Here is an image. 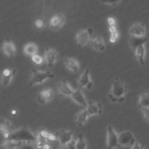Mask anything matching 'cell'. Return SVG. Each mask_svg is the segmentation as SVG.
<instances>
[{"label":"cell","mask_w":149,"mask_h":149,"mask_svg":"<svg viewBox=\"0 0 149 149\" xmlns=\"http://www.w3.org/2000/svg\"><path fill=\"white\" fill-rule=\"evenodd\" d=\"M86 109L89 116L91 115H99L102 112V106L98 102L90 101L87 102Z\"/></svg>","instance_id":"obj_12"},{"label":"cell","mask_w":149,"mask_h":149,"mask_svg":"<svg viewBox=\"0 0 149 149\" xmlns=\"http://www.w3.org/2000/svg\"><path fill=\"white\" fill-rule=\"evenodd\" d=\"M54 97V92L50 88H45L41 90L37 95V101L40 104H44L51 101Z\"/></svg>","instance_id":"obj_11"},{"label":"cell","mask_w":149,"mask_h":149,"mask_svg":"<svg viewBox=\"0 0 149 149\" xmlns=\"http://www.w3.org/2000/svg\"><path fill=\"white\" fill-rule=\"evenodd\" d=\"M65 23V17L62 13L54 15L50 20V26L55 30L59 29Z\"/></svg>","instance_id":"obj_13"},{"label":"cell","mask_w":149,"mask_h":149,"mask_svg":"<svg viewBox=\"0 0 149 149\" xmlns=\"http://www.w3.org/2000/svg\"><path fill=\"white\" fill-rule=\"evenodd\" d=\"M16 113V111L15 109L12 110V111H11V114H12V115H15Z\"/></svg>","instance_id":"obj_38"},{"label":"cell","mask_w":149,"mask_h":149,"mask_svg":"<svg viewBox=\"0 0 149 149\" xmlns=\"http://www.w3.org/2000/svg\"><path fill=\"white\" fill-rule=\"evenodd\" d=\"M60 149H70L68 146H61Z\"/></svg>","instance_id":"obj_37"},{"label":"cell","mask_w":149,"mask_h":149,"mask_svg":"<svg viewBox=\"0 0 149 149\" xmlns=\"http://www.w3.org/2000/svg\"><path fill=\"white\" fill-rule=\"evenodd\" d=\"M17 149H36L32 142H22Z\"/></svg>","instance_id":"obj_28"},{"label":"cell","mask_w":149,"mask_h":149,"mask_svg":"<svg viewBox=\"0 0 149 149\" xmlns=\"http://www.w3.org/2000/svg\"><path fill=\"white\" fill-rule=\"evenodd\" d=\"M16 72L17 70L16 69L6 68L3 70L2 74V83L4 87H6L9 84Z\"/></svg>","instance_id":"obj_18"},{"label":"cell","mask_w":149,"mask_h":149,"mask_svg":"<svg viewBox=\"0 0 149 149\" xmlns=\"http://www.w3.org/2000/svg\"><path fill=\"white\" fill-rule=\"evenodd\" d=\"M127 91V85L120 80L116 79L111 81V87L108 97L113 102H122L125 100Z\"/></svg>","instance_id":"obj_1"},{"label":"cell","mask_w":149,"mask_h":149,"mask_svg":"<svg viewBox=\"0 0 149 149\" xmlns=\"http://www.w3.org/2000/svg\"><path fill=\"white\" fill-rule=\"evenodd\" d=\"M135 57L138 62L142 65L145 63V45L144 44L139 46L134 51Z\"/></svg>","instance_id":"obj_23"},{"label":"cell","mask_w":149,"mask_h":149,"mask_svg":"<svg viewBox=\"0 0 149 149\" xmlns=\"http://www.w3.org/2000/svg\"><path fill=\"white\" fill-rule=\"evenodd\" d=\"M93 33V29L90 27L79 30L76 36L77 44L80 47H83L90 43L91 41Z\"/></svg>","instance_id":"obj_4"},{"label":"cell","mask_w":149,"mask_h":149,"mask_svg":"<svg viewBox=\"0 0 149 149\" xmlns=\"http://www.w3.org/2000/svg\"><path fill=\"white\" fill-rule=\"evenodd\" d=\"M70 97L72 100L78 105L84 107L87 106L88 102H87L84 94H83L80 88L74 90V92Z\"/></svg>","instance_id":"obj_17"},{"label":"cell","mask_w":149,"mask_h":149,"mask_svg":"<svg viewBox=\"0 0 149 149\" xmlns=\"http://www.w3.org/2000/svg\"><path fill=\"white\" fill-rule=\"evenodd\" d=\"M120 0H101V2L104 3L109 4L113 6H115L118 4Z\"/></svg>","instance_id":"obj_30"},{"label":"cell","mask_w":149,"mask_h":149,"mask_svg":"<svg viewBox=\"0 0 149 149\" xmlns=\"http://www.w3.org/2000/svg\"><path fill=\"white\" fill-rule=\"evenodd\" d=\"M141 111H142V112L143 113L144 118H145V119L147 121L149 122V107L142 109Z\"/></svg>","instance_id":"obj_31"},{"label":"cell","mask_w":149,"mask_h":149,"mask_svg":"<svg viewBox=\"0 0 149 149\" xmlns=\"http://www.w3.org/2000/svg\"><path fill=\"white\" fill-rule=\"evenodd\" d=\"M3 54L9 58H13L16 52V49L13 41L10 38H7L3 42L2 47Z\"/></svg>","instance_id":"obj_15"},{"label":"cell","mask_w":149,"mask_h":149,"mask_svg":"<svg viewBox=\"0 0 149 149\" xmlns=\"http://www.w3.org/2000/svg\"><path fill=\"white\" fill-rule=\"evenodd\" d=\"M138 106L141 109L149 107V93L142 92L140 94Z\"/></svg>","instance_id":"obj_24"},{"label":"cell","mask_w":149,"mask_h":149,"mask_svg":"<svg viewBox=\"0 0 149 149\" xmlns=\"http://www.w3.org/2000/svg\"><path fill=\"white\" fill-rule=\"evenodd\" d=\"M13 131V126L11 122L6 119L1 118V132L4 140H6Z\"/></svg>","instance_id":"obj_16"},{"label":"cell","mask_w":149,"mask_h":149,"mask_svg":"<svg viewBox=\"0 0 149 149\" xmlns=\"http://www.w3.org/2000/svg\"><path fill=\"white\" fill-rule=\"evenodd\" d=\"M24 52L27 56H33L37 52L38 47L37 45L33 42H30L27 44L24 47Z\"/></svg>","instance_id":"obj_25"},{"label":"cell","mask_w":149,"mask_h":149,"mask_svg":"<svg viewBox=\"0 0 149 149\" xmlns=\"http://www.w3.org/2000/svg\"><path fill=\"white\" fill-rule=\"evenodd\" d=\"M88 117L89 116L88 115V113L86 108L81 110L74 117V120H75L76 124L78 126H80V127L83 126L87 122Z\"/></svg>","instance_id":"obj_20"},{"label":"cell","mask_w":149,"mask_h":149,"mask_svg":"<svg viewBox=\"0 0 149 149\" xmlns=\"http://www.w3.org/2000/svg\"><path fill=\"white\" fill-rule=\"evenodd\" d=\"M59 56V54L53 48L45 47V58L48 67H52L58 61Z\"/></svg>","instance_id":"obj_9"},{"label":"cell","mask_w":149,"mask_h":149,"mask_svg":"<svg viewBox=\"0 0 149 149\" xmlns=\"http://www.w3.org/2000/svg\"><path fill=\"white\" fill-rule=\"evenodd\" d=\"M78 84L79 87H86L87 89H91L93 86V83L90 79V70L87 68L81 74L78 80Z\"/></svg>","instance_id":"obj_10"},{"label":"cell","mask_w":149,"mask_h":149,"mask_svg":"<svg viewBox=\"0 0 149 149\" xmlns=\"http://www.w3.org/2000/svg\"><path fill=\"white\" fill-rule=\"evenodd\" d=\"M57 90L61 96L71 97L74 90L71 87L70 84L66 80L60 81L57 84Z\"/></svg>","instance_id":"obj_8"},{"label":"cell","mask_w":149,"mask_h":149,"mask_svg":"<svg viewBox=\"0 0 149 149\" xmlns=\"http://www.w3.org/2000/svg\"><path fill=\"white\" fill-rule=\"evenodd\" d=\"M22 142H17L10 140H4L2 142L1 149H17Z\"/></svg>","instance_id":"obj_26"},{"label":"cell","mask_w":149,"mask_h":149,"mask_svg":"<svg viewBox=\"0 0 149 149\" xmlns=\"http://www.w3.org/2000/svg\"><path fill=\"white\" fill-rule=\"evenodd\" d=\"M107 21H108L109 26H115V20L113 17H108Z\"/></svg>","instance_id":"obj_35"},{"label":"cell","mask_w":149,"mask_h":149,"mask_svg":"<svg viewBox=\"0 0 149 149\" xmlns=\"http://www.w3.org/2000/svg\"><path fill=\"white\" fill-rule=\"evenodd\" d=\"M108 30H109V32L110 33V34H113V33H115L116 32H117V29H116V27L115 26H109V28H108Z\"/></svg>","instance_id":"obj_34"},{"label":"cell","mask_w":149,"mask_h":149,"mask_svg":"<svg viewBox=\"0 0 149 149\" xmlns=\"http://www.w3.org/2000/svg\"><path fill=\"white\" fill-rule=\"evenodd\" d=\"M54 77V75L49 71H40L33 69L31 70L29 84L30 86L40 84L44 82L45 80Z\"/></svg>","instance_id":"obj_3"},{"label":"cell","mask_w":149,"mask_h":149,"mask_svg":"<svg viewBox=\"0 0 149 149\" xmlns=\"http://www.w3.org/2000/svg\"><path fill=\"white\" fill-rule=\"evenodd\" d=\"M118 141L120 146L132 147L136 143L135 138L133 133L129 131L125 130L118 134Z\"/></svg>","instance_id":"obj_6"},{"label":"cell","mask_w":149,"mask_h":149,"mask_svg":"<svg viewBox=\"0 0 149 149\" xmlns=\"http://www.w3.org/2000/svg\"><path fill=\"white\" fill-rule=\"evenodd\" d=\"M111 37H113V38H115L116 40H117V38H118V37H119V33H118V32L117 31V32H116V33H115L111 34Z\"/></svg>","instance_id":"obj_36"},{"label":"cell","mask_w":149,"mask_h":149,"mask_svg":"<svg viewBox=\"0 0 149 149\" xmlns=\"http://www.w3.org/2000/svg\"><path fill=\"white\" fill-rule=\"evenodd\" d=\"M6 140L17 142H33L36 140V136L26 126H22L13 130Z\"/></svg>","instance_id":"obj_2"},{"label":"cell","mask_w":149,"mask_h":149,"mask_svg":"<svg viewBox=\"0 0 149 149\" xmlns=\"http://www.w3.org/2000/svg\"><path fill=\"white\" fill-rule=\"evenodd\" d=\"M31 59L33 61V62H34L35 64L38 65L42 64V62H43L42 58L40 55H39L37 54L31 56Z\"/></svg>","instance_id":"obj_29"},{"label":"cell","mask_w":149,"mask_h":149,"mask_svg":"<svg viewBox=\"0 0 149 149\" xmlns=\"http://www.w3.org/2000/svg\"><path fill=\"white\" fill-rule=\"evenodd\" d=\"M87 143L82 134H79L74 142L75 149H87Z\"/></svg>","instance_id":"obj_27"},{"label":"cell","mask_w":149,"mask_h":149,"mask_svg":"<svg viewBox=\"0 0 149 149\" xmlns=\"http://www.w3.org/2000/svg\"><path fill=\"white\" fill-rule=\"evenodd\" d=\"M55 135L61 146H67L73 140V132L69 130H59Z\"/></svg>","instance_id":"obj_7"},{"label":"cell","mask_w":149,"mask_h":149,"mask_svg":"<svg viewBox=\"0 0 149 149\" xmlns=\"http://www.w3.org/2000/svg\"><path fill=\"white\" fill-rule=\"evenodd\" d=\"M120 147L118 141V134L112 126H108L107 133V149H114Z\"/></svg>","instance_id":"obj_5"},{"label":"cell","mask_w":149,"mask_h":149,"mask_svg":"<svg viewBox=\"0 0 149 149\" xmlns=\"http://www.w3.org/2000/svg\"><path fill=\"white\" fill-rule=\"evenodd\" d=\"M147 41V39L146 36L137 37L134 36H130L129 43L130 47L133 51H134L139 46L145 44Z\"/></svg>","instance_id":"obj_19"},{"label":"cell","mask_w":149,"mask_h":149,"mask_svg":"<svg viewBox=\"0 0 149 149\" xmlns=\"http://www.w3.org/2000/svg\"><path fill=\"white\" fill-rule=\"evenodd\" d=\"M130 149H145V148H144L143 145H141L139 142L136 141L134 145L130 147Z\"/></svg>","instance_id":"obj_33"},{"label":"cell","mask_w":149,"mask_h":149,"mask_svg":"<svg viewBox=\"0 0 149 149\" xmlns=\"http://www.w3.org/2000/svg\"><path fill=\"white\" fill-rule=\"evenodd\" d=\"M34 26L38 29L42 28L44 26V22L41 19H37L34 22Z\"/></svg>","instance_id":"obj_32"},{"label":"cell","mask_w":149,"mask_h":149,"mask_svg":"<svg viewBox=\"0 0 149 149\" xmlns=\"http://www.w3.org/2000/svg\"><path fill=\"white\" fill-rule=\"evenodd\" d=\"M64 63L66 67L73 72H76L79 69V62L73 58L66 57L64 59Z\"/></svg>","instance_id":"obj_21"},{"label":"cell","mask_w":149,"mask_h":149,"mask_svg":"<svg viewBox=\"0 0 149 149\" xmlns=\"http://www.w3.org/2000/svg\"><path fill=\"white\" fill-rule=\"evenodd\" d=\"M146 32V26L141 23H136L133 24L129 29V34L130 36L143 37L145 36Z\"/></svg>","instance_id":"obj_14"},{"label":"cell","mask_w":149,"mask_h":149,"mask_svg":"<svg viewBox=\"0 0 149 149\" xmlns=\"http://www.w3.org/2000/svg\"><path fill=\"white\" fill-rule=\"evenodd\" d=\"M90 46L95 50L103 51L105 48V43L103 38L101 36H97L93 39L90 42Z\"/></svg>","instance_id":"obj_22"}]
</instances>
